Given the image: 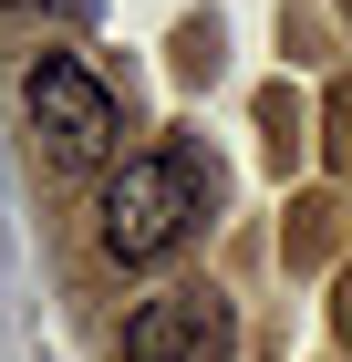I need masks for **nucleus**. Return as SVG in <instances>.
<instances>
[{
	"label": "nucleus",
	"mask_w": 352,
	"mask_h": 362,
	"mask_svg": "<svg viewBox=\"0 0 352 362\" xmlns=\"http://www.w3.org/2000/svg\"><path fill=\"white\" fill-rule=\"evenodd\" d=\"M208 197H217V166L197 156V145L125 156V166L104 176V197H93V238H104V259L145 269V259H166L176 238H187V218H208Z\"/></svg>",
	"instance_id": "obj_1"
},
{
	"label": "nucleus",
	"mask_w": 352,
	"mask_h": 362,
	"mask_svg": "<svg viewBox=\"0 0 352 362\" xmlns=\"http://www.w3.org/2000/svg\"><path fill=\"white\" fill-rule=\"evenodd\" d=\"M21 104H31V124L62 145V156H114V135H125V114H114V93L83 73L73 52H42L21 73Z\"/></svg>",
	"instance_id": "obj_2"
},
{
	"label": "nucleus",
	"mask_w": 352,
	"mask_h": 362,
	"mask_svg": "<svg viewBox=\"0 0 352 362\" xmlns=\"http://www.w3.org/2000/svg\"><path fill=\"white\" fill-rule=\"evenodd\" d=\"M208 341V290H166L125 321V362H187Z\"/></svg>",
	"instance_id": "obj_3"
},
{
	"label": "nucleus",
	"mask_w": 352,
	"mask_h": 362,
	"mask_svg": "<svg viewBox=\"0 0 352 362\" xmlns=\"http://www.w3.org/2000/svg\"><path fill=\"white\" fill-rule=\"evenodd\" d=\"M331 156H342V166H352V83L331 93Z\"/></svg>",
	"instance_id": "obj_4"
},
{
	"label": "nucleus",
	"mask_w": 352,
	"mask_h": 362,
	"mask_svg": "<svg viewBox=\"0 0 352 362\" xmlns=\"http://www.w3.org/2000/svg\"><path fill=\"white\" fill-rule=\"evenodd\" d=\"M0 11H42V0H0ZM62 11H93V0H62Z\"/></svg>",
	"instance_id": "obj_5"
}]
</instances>
